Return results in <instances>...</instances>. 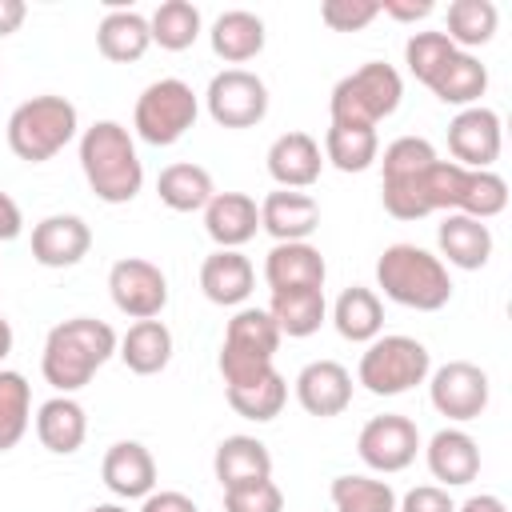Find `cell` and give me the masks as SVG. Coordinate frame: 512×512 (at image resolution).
<instances>
[{"label":"cell","instance_id":"1","mask_svg":"<svg viewBox=\"0 0 512 512\" xmlns=\"http://www.w3.org/2000/svg\"><path fill=\"white\" fill-rule=\"evenodd\" d=\"M120 336L112 332L108 320L96 316H72L64 324H56L44 336V352H40V372L44 380L60 392L72 396L80 392L112 356H116Z\"/></svg>","mask_w":512,"mask_h":512},{"label":"cell","instance_id":"2","mask_svg":"<svg viewBox=\"0 0 512 512\" xmlns=\"http://www.w3.org/2000/svg\"><path fill=\"white\" fill-rule=\"evenodd\" d=\"M80 168L96 200L128 204L144 188V164L136 156V140L120 120H96L80 136Z\"/></svg>","mask_w":512,"mask_h":512},{"label":"cell","instance_id":"3","mask_svg":"<svg viewBox=\"0 0 512 512\" xmlns=\"http://www.w3.org/2000/svg\"><path fill=\"white\" fill-rule=\"evenodd\" d=\"M376 284L392 304L416 312H440L452 300L448 264L420 244H388L376 260Z\"/></svg>","mask_w":512,"mask_h":512},{"label":"cell","instance_id":"4","mask_svg":"<svg viewBox=\"0 0 512 512\" xmlns=\"http://www.w3.org/2000/svg\"><path fill=\"white\" fill-rule=\"evenodd\" d=\"M436 148L424 136H396L384 148V176H380V200L384 212L396 220H424L432 216L428 200V172L436 164Z\"/></svg>","mask_w":512,"mask_h":512},{"label":"cell","instance_id":"5","mask_svg":"<svg viewBox=\"0 0 512 512\" xmlns=\"http://www.w3.org/2000/svg\"><path fill=\"white\" fill-rule=\"evenodd\" d=\"M280 328L268 316V308H240L228 328H224V344H220V376L224 388L236 384H256L268 372H276V348H280Z\"/></svg>","mask_w":512,"mask_h":512},{"label":"cell","instance_id":"6","mask_svg":"<svg viewBox=\"0 0 512 512\" xmlns=\"http://www.w3.org/2000/svg\"><path fill=\"white\" fill-rule=\"evenodd\" d=\"M400 96H404L400 72L384 60H368L356 72H348L344 80H336V88L328 96V112H332V124L376 128L380 120H388L400 108Z\"/></svg>","mask_w":512,"mask_h":512},{"label":"cell","instance_id":"7","mask_svg":"<svg viewBox=\"0 0 512 512\" xmlns=\"http://www.w3.org/2000/svg\"><path fill=\"white\" fill-rule=\"evenodd\" d=\"M80 120H76V104L64 96H32L24 104L12 108L8 116V148L28 160V164H44L56 152H64V144L76 136Z\"/></svg>","mask_w":512,"mask_h":512},{"label":"cell","instance_id":"8","mask_svg":"<svg viewBox=\"0 0 512 512\" xmlns=\"http://www.w3.org/2000/svg\"><path fill=\"white\" fill-rule=\"evenodd\" d=\"M432 372V352L416 336H376L356 368V380L372 396H400L416 384H424Z\"/></svg>","mask_w":512,"mask_h":512},{"label":"cell","instance_id":"9","mask_svg":"<svg viewBox=\"0 0 512 512\" xmlns=\"http://www.w3.org/2000/svg\"><path fill=\"white\" fill-rule=\"evenodd\" d=\"M196 116H200V100H196L192 84H184L176 76H160L140 92L136 112H132V128L144 144L168 148L196 124Z\"/></svg>","mask_w":512,"mask_h":512},{"label":"cell","instance_id":"10","mask_svg":"<svg viewBox=\"0 0 512 512\" xmlns=\"http://www.w3.org/2000/svg\"><path fill=\"white\" fill-rule=\"evenodd\" d=\"M204 104L220 128H256L268 116V84L248 68H224L208 80Z\"/></svg>","mask_w":512,"mask_h":512},{"label":"cell","instance_id":"11","mask_svg":"<svg viewBox=\"0 0 512 512\" xmlns=\"http://www.w3.org/2000/svg\"><path fill=\"white\" fill-rule=\"evenodd\" d=\"M108 292L128 320H156L168 304V276L144 256H124L108 268Z\"/></svg>","mask_w":512,"mask_h":512},{"label":"cell","instance_id":"12","mask_svg":"<svg viewBox=\"0 0 512 512\" xmlns=\"http://www.w3.org/2000/svg\"><path fill=\"white\" fill-rule=\"evenodd\" d=\"M428 396H432V408L448 420H476L484 408H488V396H492V384H488V372L472 360H448L440 364L436 372H428Z\"/></svg>","mask_w":512,"mask_h":512},{"label":"cell","instance_id":"13","mask_svg":"<svg viewBox=\"0 0 512 512\" xmlns=\"http://www.w3.org/2000/svg\"><path fill=\"white\" fill-rule=\"evenodd\" d=\"M356 452L372 472H404L420 452V428L400 412L372 416L356 436Z\"/></svg>","mask_w":512,"mask_h":512},{"label":"cell","instance_id":"14","mask_svg":"<svg viewBox=\"0 0 512 512\" xmlns=\"http://www.w3.org/2000/svg\"><path fill=\"white\" fill-rule=\"evenodd\" d=\"M500 144H504L500 112H492L488 104L460 108L448 124V152H452V164L460 168H476V172L492 168L500 156Z\"/></svg>","mask_w":512,"mask_h":512},{"label":"cell","instance_id":"15","mask_svg":"<svg viewBox=\"0 0 512 512\" xmlns=\"http://www.w3.org/2000/svg\"><path fill=\"white\" fill-rule=\"evenodd\" d=\"M88 248H92V228L84 216L52 212L32 228V260L44 268H72L88 256Z\"/></svg>","mask_w":512,"mask_h":512},{"label":"cell","instance_id":"16","mask_svg":"<svg viewBox=\"0 0 512 512\" xmlns=\"http://www.w3.org/2000/svg\"><path fill=\"white\" fill-rule=\"evenodd\" d=\"M296 400L308 416H340L352 404V372L336 360H312L296 376Z\"/></svg>","mask_w":512,"mask_h":512},{"label":"cell","instance_id":"17","mask_svg":"<svg viewBox=\"0 0 512 512\" xmlns=\"http://www.w3.org/2000/svg\"><path fill=\"white\" fill-rule=\"evenodd\" d=\"M100 480L120 500H144L148 492H156V460L140 440H116L104 452Z\"/></svg>","mask_w":512,"mask_h":512},{"label":"cell","instance_id":"18","mask_svg":"<svg viewBox=\"0 0 512 512\" xmlns=\"http://www.w3.org/2000/svg\"><path fill=\"white\" fill-rule=\"evenodd\" d=\"M260 228L276 240V244H292V240H308L320 228V204L308 192H292V188H276L260 200Z\"/></svg>","mask_w":512,"mask_h":512},{"label":"cell","instance_id":"19","mask_svg":"<svg viewBox=\"0 0 512 512\" xmlns=\"http://www.w3.org/2000/svg\"><path fill=\"white\" fill-rule=\"evenodd\" d=\"M204 232L216 248H244L260 232V204L248 192H216L204 204Z\"/></svg>","mask_w":512,"mask_h":512},{"label":"cell","instance_id":"20","mask_svg":"<svg viewBox=\"0 0 512 512\" xmlns=\"http://www.w3.org/2000/svg\"><path fill=\"white\" fill-rule=\"evenodd\" d=\"M320 168H324V152L308 132H284L268 148V176L280 188H292V192L312 188L320 180Z\"/></svg>","mask_w":512,"mask_h":512},{"label":"cell","instance_id":"21","mask_svg":"<svg viewBox=\"0 0 512 512\" xmlns=\"http://www.w3.org/2000/svg\"><path fill=\"white\" fill-rule=\"evenodd\" d=\"M328 264L320 256L316 244L308 240H292V244H272V252L264 256V280L272 292L284 288H324Z\"/></svg>","mask_w":512,"mask_h":512},{"label":"cell","instance_id":"22","mask_svg":"<svg viewBox=\"0 0 512 512\" xmlns=\"http://www.w3.org/2000/svg\"><path fill=\"white\" fill-rule=\"evenodd\" d=\"M252 284H256V268L244 252L236 248H216L212 256H204L200 264V288L212 304L220 308H236L252 296Z\"/></svg>","mask_w":512,"mask_h":512},{"label":"cell","instance_id":"23","mask_svg":"<svg viewBox=\"0 0 512 512\" xmlns=\"http://www.w3.org/2000/svg\"><path fill=\"white\" fill-rule=\"evenodd\" d=\"M428 472L440 480V488H460L480 476V448L464 428H440L424 448Z\"/></svg>","mask_w":512,"mask_h":512},{"label":"cell","instance_id":"24","mask_svg":"<svg viewBox=\"0 0 512 512\" xmlns=\"http://www.w3.org/2000/svg\"><path fill=\"white\" fill-rule=\"evenodd\" d=\"M436 244H440V256L452 268L476 272L492 256V228L484 220L464 216V212H444V220L436 228Z\"/></svg>","mask_w":512,"mask_h":512},{"label":"cell","instance_id":"25","mask_svg":"<svg viewBox=\"0 0 512 512\" xmlns=\"http://www.w3.org/2000/svg\"><path fill=\"white\" fill-rule=\"evenodd\" d=\"M212 472H216L220 488H240V484H252V480H268L272 476V452H268L264 440L236 432V436H224L216 444Z\"/></svg>","mask_w":512,"mask_h":512},{"label":"cell","instance_id":"26","mask_svg":"<svg viewBox=\"0 0 512 512\" xmlns=\"http://www.w3.org/2000/svg\"><path fill=\"white\" fill-rule=\"evenodd\" d=\"M208 40H212V52H216L224 64H248V60H256V56L264 52L268 32H264V20H260L256 12H248V8H228V12H220V16L212 20Z\"/></svg>","mask_w":512,"mask_h":512},{"label":"cell","instance_id":"27","mask_svg":"<svg viewBox=\"0 0 512 512\" xmlns=\"http://www.w3.org/2000/svg\"><path fill=\"white\" fill-rule=\"evenodd\" d=\"M36 436L48 452L56 456H72L84 436H88V416H84V404L72 400V396H52L36 408Z\"/></svg>","mask_w":512,"mask_h":512},{"label":"cell","instance_id":"28","mask_svg":"<svg viewBox=\"0 0 512 512\" xmlns=\"http://www.w3.org/2000/svg\"><path fill=\"white\" fill-rule=\"evenodd\" d=\"M116 356H120L124 368L136 372V376H156V372H164L168 360H172V332H168V324H164V320H136V324L120 336Z\"/></svg>","mask_w":512,"mask_h":512},{"label":"cell","instance_id":"29","mask_svg":"<svg viewBox=\"0 0 512 512\" xmlns=\"http://www.w3.org/2000/svg\"><path fill=\"white\" fill-rule=\"evenodd\" d=\"M268 316L276 320L280 336L304 340V336L320 332V324L328 320L324 288H284V292H272V300H268Z\"/></svg>","mask_w":512,"mask_h":512},{"label":"cell","instance_id":"30","mask_svg":"<svg viewBox=\"0 0 512 512\" xmlns=\"http://www.w3.org/2000/svg\"><path fill=\"white\" fill-rule=\"evenodd\" d=\"M332 324L348 344H372L384 332V304L372 288L352 284L332 304Z\"/></svg>","mask_w":512,"mask_h":512},{"label":"cell","instance_id":"31","mask_svg":"<svg viewBox=\"0 0 512 512\" xmlns=\"http://www.w3.org/2000/svg\"><path fill=\"white\" fill-rule=\"evenodd\" d=\"M152 44V32H148V16L132 12V8H112L100 28H96V48L104 60L112 64H132L148 52Z\"/></svg>","mask_w":512,"mask_h":512},{"label":"cell","instance_id":"32","mask_svg":"<svg viewBox=\"0 0 512 512\" xmlns=\"http://www.w3.org/2000/svg\"><path fill=\"white\" fill-rule=\"evenodd\" d=\"M156 196L164 208L172 212H204V204L216 196L212 188V172L200 168V164H168L160 176H156Z\"/></svg>","mask_w":512,"mask_h":512},{"label":"cell","instance_id":"33","mask_svg":"<svg viewBox=\"0 0 512 512\" xmlns=\"http://www.w3.org/2000/svg\"><path fill=\"white\" fill-rule=\"evenodd\" d=\"M428 88H432V96H436L440 104L472 108V104H480V96L488 92V68L480 64V56L456 52V56L440 68V76H436Z\"/></svg>","mask_w":512,"mask_h":512},{"label":"cell","instance_id":"34","mask_svg":"<svg viewBox=\"0 0 512 512\" xmlns=\"http://www.w3.org/2000/svg\"><path fill=\"white\" fill-rule=\"evenodd\" d=\"M380 156V136L376 128H356V124H328L324 132V160L340 172H364Z\"/></svg>","mask_w":512,"mask_h":512},{"label":"cell","instance_id":"35","mask_svg":"<svg viewBox=\"0 0 512 512\" xmlns=\"http://www.w3.org/2000/svg\"><path fill=\"white\" fill-rule=\"evenodd\" d=\"M496 24H500V12H496L492 0H452L444 36L460 52H472V48H480V44H488L496 36Z\"/></svg>","mask_w":512,"mask_h":512},{"label":"cell","instance_id":"36","mask_svg":"<svg viewBox=\"0 0 512 512\" xmlns=\"http://www.w3.org/2000/svg\"><path fill=\"white\" fill-rule=\"evenodd\" d=\"M200 8L192 0H164L152 16H148V32H152V44H160L164 52H184L196 44L200 36Z\"/></svg>","mask_w":512,"mask_h":512},{"label":"cell","instance_id":"37","mask_svg":"<svg viewBox=\"0 0 512 512\" xmlns=\"http://www.w3.org/2000/svg\"><path fill=\"white\" fill-rule=\"evenodd\" d=\"M32 424V388L20 372L0 368V452H12Z\"/></svg>","mask_w":512,"mask_h":512},{"label":"cell","instance_id":"38","mask_svg":"<svg viewBox=\"0 0 512 512\" xmlns=\"http://www.w3.org/2000/svg\"><path fill=\"white\" fill-rule=\"evenodd\" d=\"M224 396H228V404H232L236 416L264 424V420H276V416H280V408H284V400H288V380H284L280 372H268V376L256 380V384L224 388Z\"/></svg>","mask_w":512,"mask_h":512},{"label":"cell","instance_id":"39","mask_svg":"<svg viewBox=\"0 0 512 512\" xmlns=\"http://www.w3.org/2000/svg\"><path fill=\"white\" fill-rule=\"evenodd\" d=\"M328 492L336 512H396L392 484L376 476H336Z\"/></svg>","mask_w":512,"mask_h":512},{"label":"cell","instance_id":"40","mask_svg":"<svg viewBox=\"0 0 512 512\" xmlns=\"http://www.w3.org/2000/svg\"><path fill=\"white\" fill-rule=\"evenodd\" d=\"M504 208H508V184H504V176L492 172V168H484V172L468 168V172H464L460 200H456V212H464V216H472V220H492V216H500Z\"/></svg>","mask_w":512,"mask_h":512},{"label":"cell","instance_id":"41","mask_svg":"<svg viewBox=\"0 0 512 512\" xmlns=\"http://www.w3.org/2000/svg\"><path fill=\"white\" fill-rule=\"evenodd\" d=\"M456 52H460V48H456L444 32H412L408 44H404V64H408V72L428 88V84L440 76V68H444Z\"/></svg>","mask_w":512,"mask_h":512},{"label":"cell","instance_id":"42","mask_svg":"<svg viewBox=\"0 0 512 512\" xmlns=\"http://www.w3.org/2000/svg\"><path fill=\"white\" fill-rule=\"evenodd\" d=\"M224 512H284V492L272 484V476L224 488Z\"/></svg>","mask_w":512,"mask_h":512},{"label":"cell","instance_id":"43","mask_svg":"<svg viewBox=\"0 0 512 512\" xmlns=\"http://www.w3.org/2000/svg\"><path fill=\"white\" fill-rule=\"evenodd\" d=\"M380 16V0H324L320 20L332 32H360Z\"/></svg>","mask_w":512,"mask_h":512},{"label":"cell","instance_id":"44","mask_svg":"<svg viewBox=\"0 0 512 512\" xmlns=\"http://www.w3.org/2000/svg\"><path fill=\"white\" fill-rule=\"evenodd\" d=\"M396 512H456V500L440 484H416L396 500Z\"/></svg>","mask_w":512,"mask_h":512},{"label":"cell","instance_id":"45","mask_svg":"<svg viewBox=\"0 0 512 512\" xmlns=\"http://www.w3.org/2000/svg\"><path fill=\"white\" fill-rule=\"evenodd\" d=\"M140 512H200L192 496L176 492V488H160V492H148L140 500Z\"/></svg>","mask_w":512,"mask_h":512},{"label":"cell","instance_id":"46","mask_svg":"<svg viewBox=\"0 0 512 512\" xmlns=\"http://www.w3.org/2000/svg\"><path fill=\"white\" fill-rule=\"evenodd\" d=\"M380 12L400 24H416V20H428L436 12V4L432 0H380Z\"/></svg>","mask_w":512,"mask_h":512},{"label":"cell","instance_id":"47","mask_svg":"<svg viewBox=\"0 0 512 512\" xmlns=\"http://www.w3.org/2000/svg\"><path fill=\"white\" fill-rule=\"evenodd\" d=\"M20 228H24L20 204H16L8 192H0V244H4V240H16V236H20Z\"/></svg>","mask_w":512,"mask_h":512},{"label":"cell","instance_id":"48","mask_svg":"<svg viewBox=\"0 0 512 512\" xmlns=\"http://www.w3.org/2000/svg\"><path fill=\"white\" fill-rule=\"evenodd\" d=\"M28 16V4L24 0H0V36H12Z\"/></svg>","mask_w":512,"mask_h":512},{"label":"cell","instance_id":"49","mask_svg":"<svg viewBox=\"0 0 512 512\" xmlns=\"http://www.w3.org/2000/svg\"><path fill=\"white\" fill-rule=\"evenodd\" d=\"M456 512H508V504L492 492H480V496H468L464 504H456Z\"/></svg>","mask_w":512,"mask_h":512},{"label":"cell","instance_id":"50","mask_svg":"<svg viewBox=\"0 0 512 512\" xmlns=\"http://www.w3.org/2000/svg\"><path fill=\"white\" fill-rule=\"evenodd\" d=\"M12 352V324L4 320V312H0V360Z\"/></svg>","mask_w":512,"mask_h":512},{"label":"cell","instance_id":"51","mask_svg":"<svg viewBox=\"0 0 512 512\" xmlns=\"http://www.w3.org/2000/svg\"><path fill=\"white\" fill-rule=\"evenodd\" d=\"M88 512H128V508L124 504H92Z\"/></svg>","mask_w":512,"mask_h":512}]
</instances>
